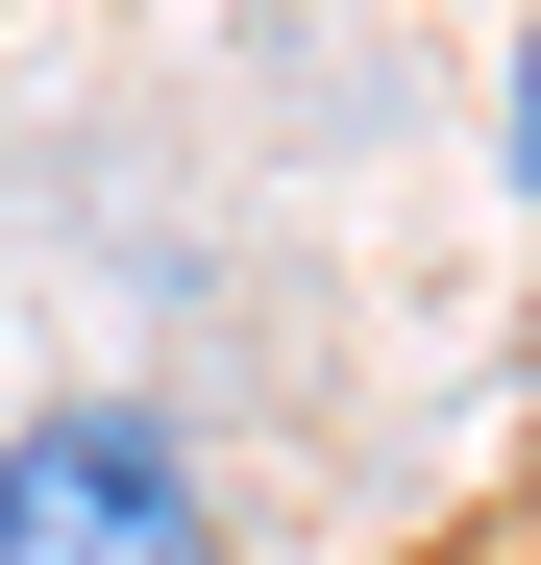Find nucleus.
Masks as SVG:
<instances>
[{"mask_svg": "<svg viewBox=\"0 0 541 565\" xmlns=\"http://www.w3.org/2000/svg\"><path fill=\"white\" fill-rule=\"evenodd\" d=\"M0 565H222V467L148 394H50L0 443Z\"/></svg>", "mask_w": 541, "mask_h": 565, "instance_id": "obj_1", "label": "nucleus"}, {"mask_svg": "<svg viewBox=\"0 0 541 565\" xmlns=\"http://www.w3.org/2000/svg\"><path fill=\"white\" fill-rule=\"evenodd\" d=\"M492 172L541 198V0H517V74H492Z\"/></svg>", "mask_w": 541, "mask_h": 565, "instance_id": "obj_2", "label": "nucleus"}]
</instances>
